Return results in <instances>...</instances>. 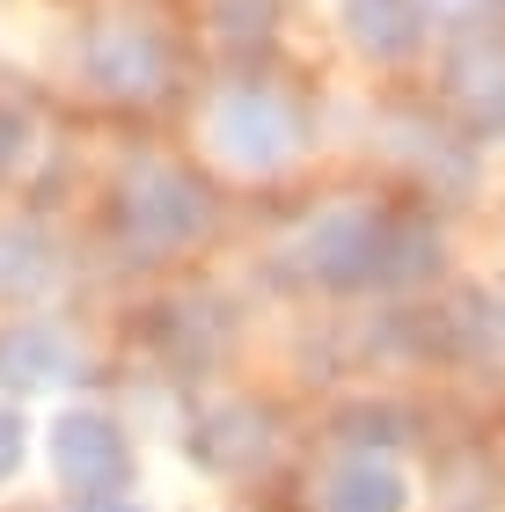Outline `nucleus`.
I'll return each mask as SVG.
<instances>
[{
  "instance_id": "obj_1",
  "label": "nucleus",
  "mask_w": 505,
  "mask_h": 512,
  "mask_svg": "<svg viewBox=\"0 0 505 512\" xmlns=\"http://www.w3.org/2000/svg\"><path fill=\"white\" fill-rule=\"evenodd\" d=\"M59 476L74 483L81 498H103L125 483V439L103 425V417H66L59 425Z\"/></svg>"
},
{
  "instance_id": "obj_2",
  "label": "nucleus",
  "mask_w": 505,
  "mask_h": 512,
  "mask_svg": "<svg viewBox=\"0 0 505 512\" xmlns=\"http://www.w3.org/2000/svg\"><path fill=\"white\" fill-rule=\"evenodd\" d=\"M323 505L330 512H403V476L381 469V461H352V469L330 476Z\"/></svg>"
},
{
  "instance_id": "obj_3",
  "label": "nucleus",
  "mask_w": 505,
  "mask_h": 512,
  "mask_svg": "<svg viewBox=\"0 0 505 512\" xmlns=\"http://www.w3.org/2000/svg\"><path fill=\"white\" fill-rule=\"evenodd\" d=\"M15 461H22V417H15V410H0V476H8Z\"/></svg>"
}]
</instances>
